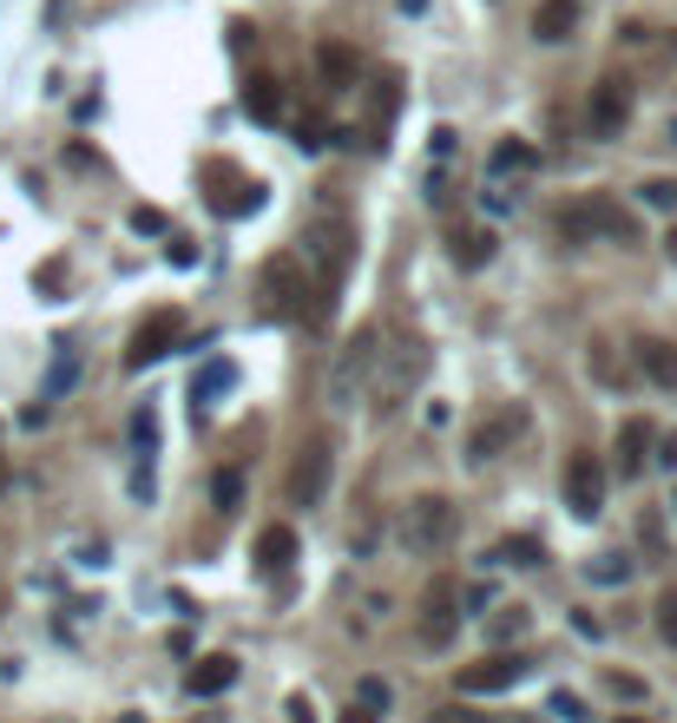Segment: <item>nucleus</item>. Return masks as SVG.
I'll use <instances>...</instances> for the list:
<instances>
[{
	"instance_id": "f257e3e1",
	"label": "nucleus",
	"mask_w": 677,
	"mask_h": 723,
	"mask_svg": "<svg viewBox=\"0 0 677 723\" xmlns=\"http://www.w3.org/2000/svg\"><path fill=\"white\" fill-rule=\"evenodd\" d=\"M349 250H356V230L342 217H316L302 230V270H316V323H329L336 309V289H342V270H349Z\"/></svg>"
},
{
	"instance_id": "f03ea898",
	"label": "nucleus",
	"mask_w": 677,
	"mask_h": 723,
	"mask_svg": "<svg viewBox=\"0 0 677 723\" xmlns=\"http://www.w3.org/2000/svg\"><path fill=\"white\" fill-rule=\"evenodd\" d=\"M559 237L566 244H593L599 237V244H618L625 250V244H638V217L625 211L618 198H605V191H586L579 205L559 211Z\"/></svg>"
},
{
	"instance_id": "7ed1b4c3",
	"label": "nucleus",
	"mask_w": 677,
	"mask_h": 723,
	"mask_svg": "<svg viewBox=\"0 0 677 723\" xmlns=\"http://www.w3.org/2000/svg\"><path fill=\"white\" fill-rule=\"evenodd\" d=\"M454 533H460V506L448 494H415V501L401 506V546L408 553H421V559H435V553H448Z\"/></svg>"
},
{
	"instance_id": "20e7f679",
	"label": "nucleus",
	"mask_w": 677,
	"mask_h": 723,
	"mask_svg": "<svg viewBox=\"0 0 677 723\" xmlns=\"http://www.w3.org/2000/svg\"><path fill=\"white\" fill-rule=\"evenodd\" d=\"M263 309L277 323H316V284H309L297 250H283V257L263 264Z\"/></svg>"
},
{
	"instance_id": "39448f33",
	"label": "nucleus",
	"mask_w": 677,
	"mask_h": 723,
	"mask_svg": "<svg viewBox=\"0 0 677 723\" xmlns=\"http://www.w3.org/2000/svg\"><path fill=\"white\" fill-rule=\"evenodd\" d=\"M454 632H460V578H428V592H421V645H448Z\"/></svg>"
},
{
	"instance_id": "423d86ee",
	"label": "nucleus",
	"mask_w": 677,
	"mask_h": 723,
	"mask_svg": "<svg viewBox=\"0 0 677 723\" xmlns=\"http://www.w3.org/2000/svg\"><path fill=\"white\" fill-rule=\"evenodd\" d=\"M336 474V447L329 440H302V454L290 460V506H322Z\"/></svg>"
},
{
	"instance_id": "0eeeda50",
	"label": "nucleus",
	"mask_w": 677,
	"mask_h": 723,
	"mask_svg": "<svg viewBox=\"0 0 677 723\" xmlns=\"http://www.w3.org/2000/svg\"><path fill=\"white\" fill-rule=\"evenodd\" d=\"M520 677H527L520 651H487L480 664H460V697H494V691H514Z\"/></svg>"
},
{
	"instance_id": "6e6552de",
	"label": "nucleus",
	"mask_w": 677,
	"mask_h": 723,
	"mask_svg": "<svg viewBox=\"0 0 677 723\" xmlns=\"http://www.w3.org/2000/svg\"><path fill=\"white\" fill-rule=\"evenodd\" d=\"M185 343V316L178 309H151L146 323L132 329V349H126V368H146V361H165Z\"/></svg>"
},
{
	"instance_id": "1a4fd4ad",
	"label": "nucleus",
	"mask_w": 677,
	"mask_h": 723,
	"mask_svg": "<svg viewBox=\"0 0 677 723\" xmlns=\"http://www.w3.org/2000/svg\"><path fill=\"white\" fill-rule=\"evenodd\" d=\"M625 119H631V79L605 72L599 86H593V99H586V126H593V139H618Z\"/></svg>"
},
{
	"instance_id": "9d476101",
	"label": "nucleus",
	"mask_w": 677,
	"mask_h": 723,
	"mask_svg": "<svg viewBox=\"0 0 677 723\" xmlns=\"http://www.w3.org/2000/svg\"><path fill=\"white\" fill-rule=\"evenodd\" d=\"M566 506L579 519H599L605 513V460L599 454H573L566 460Z\"/></svg>"
},
{
	"instance_id": "9b49d317",
	"label": "nucleus",
	"mask_w": 677,
	"mask_h": 723,
	"mask_svg": "<svg viewBox=\"0 0 677 723\" xmlns=\"http://www.w3.org/2000/svg\"><path fill=\"white\" fill-rule=\"evenodd\" d=\"M376 368V329H362L349 349H342V361H336V375H329V402H349L356 395V382Z\"/></svg>"
},
{
	"instance_id": "f8f14e48",
	"label": "nucleus",
	"mask_w": 677,
	"mask_h": 723,
	"mask_svg": "<svg viewBox=\"0 0 677 723\" xmlns=\"http://www.w3.org/2000/svg\"><path fill=\"white\" fill-rule=\"evenodd\" d=\"M651 447H658V428H651L645 415H625V422H618V474H625V481L645 474V467H651Z\"/></svg>"
},
{
	"instance_id": "ddd939ff",
	"label": "nucleus",
	"mask_w": 677,
	"mask_h": 723,
	"mask_svg": "<svg viewBox=\"0 0 677 723\" xmlns=\"http://www.w3.org/2000/svg\"><path fill=\"white\" fill-rule=\"evenodd\" d=\"M230 684H237V657H230V651H211V657H198V664L185 671V691H191V697H218Z\"/></svg>"
},
{
	"instance_id": "4468645a",
	"label": "nucleus",
	"mask_w": 677,
	"mask_h": 723,
	"mask_svg": "<svg viewBox=\"0 0 677 723\" xmlns=\"http://www.w3.org/2000/svg\"><path fill=\"white\" fill-rule=\"evenodd\" d=\"M230 388H237V361H225V356H211L198 375H191V402H198V408H211V402L230 395Z\"/></svg>"
},
{
	"instance_id": "2eb2a0df",
	"label": "nucleus",
	"mask_w": 677,
	"mask_h": 723,
	"mask_svg": "<svg viewBox=\"0 0 677 723\" xmlns=\"http://www.w3.org/2000/svg\"><path fill=\"white\" fill-rule=\"evenodd\" d=\"M514 434H520V415L507 408V415H494V422H480V428H474V440H467V454H474V460H494V454H500V447H507Z\"/></svg>"
},
{
	"instance_id": "dca6fc26",
	"label": "nucleus",
	"mask_w": 677,
	"mask_h": 723,
	"mask_svg": "<svg viewBox=\"0 0 677 723\" xmlns=\"http://www.w3.org/2000/svg\"><path fill=\"white\" fill-rule=\"evenodd\" d=\"M448 257L460 264V270H487V264H494V230H454Z\"/></svg>"
},
{
	"instance_id": "f3484780",
	"label": "nucleus",
	"mask_w": 677,
	"mask_h": 723,
	"mask_svg": "<svg viewBox=\"0 0 677 723\" xmlns=\"http://www.w3.org/2000/svg\"><path fill=\"white\" fill-rule=\"evenodd\" d=\"M297 559V533L290 526H263V539H257V566L263 573H283Z\"/></svg>"
},
{
	"instance_id": "a211bd4d",
	"label": "nucleus",
	"mask_w": 677,
	"mask_h": 723,
	"mask_svg": "<svg viewBox=\"0 0 677 723\" xmlns=\"http://www.w3.org/2000/svg\"><path fill=\"white\" fill-rule=\"evenodd\" d=\"M532 165H539V151H532L527 139H500L494 151H487V171H494V178H507V171L520 178V171H532Z\"/></svg>"
},
{
	"instance_id": "6ab92c4d",
	"label": "nucleus",
	"mask_w": 677,
	"mask_h": 723,
	"mask_svg": "<svg viewBox=\"0 0 677 723\" xmlns=\"http://www.w3.org/2000/svg\"><path fill=\"white\" fill-rule=\"evenodd\" d=\"M316 67H322V79H329L336 92H342V86H356V53H349L342 40H322V47H316Z\"/></svg>"
},
{
	"instance_id": "aec40b11",
	"label": "nucleus",
	"mask_w": 677,
	"mask_h": 723,
	"mask_svg": "<svg viewBox=\"0 0 677 723\" xmlns=\"http://www.w3.org/2000/svg\"><path fill=\"white\" fill-rule=\"evenodd\" d=\"M573 20H579V7H573V0H539L532 33H539V40H566V33H573Z\"/></svg>"
},
{
	"instance_id": "412c9836",
	"label": "nucleus",
	"mask_w": 677,
	"mask_h": 723,
	"mask_svg": "<svg viewBox=\"0 0 677 723\" xmlns=\"http://www.w3.org/2000/svg\"><path fill=\"white\" fill-rule=\"evenodd\" d=\"M638 368L658 388H677V343H638Z\"/></svg>"
},
{
	"instance_id": "4be33fe9",
	"label": "nucleus",
	"mask_w": 677,
	"mask_h": 723,
	"mask_svg": "<svg viewBox=\"0 0 677 723\" xmlns=\"http://www.w3.org/2000/svg\"><path fill=\"white\" fill-rule=\"evenodd\" d=\"M243 106H250V119H277V112H283L277 79H250V86H243Z\"/></svg>"
},
{
	"instance_id": "5701e85b",
	"label": "nucleus",
	"mask_w": 677,
	"mask_h": 723,
	"mask_svg": "<svg viewBox=\"0 0 677 723\" xmlns=\"http://www.w3.org/2000/svg\"><path fill=\"white\" fill-rule=\"evenodd\" d=\"M73 382H79V349H73V343H60V356H53V375H47V402H60Z\"/></svg>"
},
{
	"instance_id": "b1692460",
	"label": "nucleus",
	"mask_w": 677,
	"mask_h": 723,
	"mask_svg": "<svg viewBox=\"0 0 677 723\" xmlns=\"http://www.w3.org/2000/svg\"><path fill=\"white\" fill-rule=\"evenodd\" d=\"M527 625H532V612H527V605H500V612H494V625H487V632H494V638H500V645H507V638H527Z\"/></svg>"
},
{
	"instance_id": "393cba45",
	"label": "nucleus",
	"mask_w": 677,
	"mask_h": 723,
	"mask_svg": "<svg viewBox=\"0 0 677 723\" xmlns=\"http://www.w3.org/2000/svg\"><path fill=\"white\" fill-rule=\"evenodd\" d=\"M586 578H593V585H625V578H631V559H625V553H599V559L586 566Z\"/></svg>"
},
{
	"instance_id": "a878e982",
	"label": "nucleus",
	"mask_w": 677,
	"mask_h": 723,
	"mask_svg": "<svg viewBox=\"0 0 677 723\" xmlns=\"http://www.w3.org/2000/svg\"><path fill=\"white\" fill-rule=\"evenodd\" d=\"M494 559H500V566H539V539H527V533H520V539H500Z\"/></svg>"
},
{
	"instance_id": "bb28decb",
	"label": "nucleus",
	"mask_w": 677,
	"mask_h": 723,
	"mask_svg": "<svg viewBox=\"0 0 677 723\" xmlns=\"http://www.w3.org/2000/svg\"><path fill=\"white\" fill-rule=\"evenodd\" d=\"M638 198H645L651 211H677V178H645V185H638Z\"/></svg>"
},
{
	"instance_id": "cd10ccee",
	"label": "nucleus",
	"mask_w": 677,
	"mask_h": 723,
	"mask_svg": "<svg viewBox=\"0 0 677 723\" xmlns=\"http://www.w3.org/2000/svg\"><path fill=\"white\" fill-rule=\"evenodd\" d=\"M211 501H218V513H230V506L243 501V474H237V467H225V474L211 481Z\"/></svg>"
},
{
	"instance_id": "c85d7f7f",
	"label": "nucleus",
	"mask_w": 677,
	"mask_h": 723,
	"mask_svg": "<svg viewBox=\"0 0 677 723\" xmlns=\"http://www.w3.org/2000/svg\"><path fill=\"white\" fill-rule=\"evenodd\" d=\"M658 638H665V645H677V585H665V592H658Z\"/></svg>"
},
{
	"instance_id": "c756f323",
	"label": "nucleus",
	"mask_w": 677,
	"mask_h": 723,
	"mask_svg": "<svg viewBox=\"0 0 677 723\" xmlns=\"http://www.w3.org/2000/svg\"><path fill=\"white\" fill-rule=\"evenodd\" d=\"M605 684H611V697H625V704H638V697H645V677H631V671H611Z\"/></svg>"
},
{
	"instance_id": "7c9ffc66",
	"label": "nucleus",
	"mask_w": 677,
	"mask_h": 723,
	"mask_svg": "<svg viewBox=\"0 0 677 723\" xmlns=\"http://www.w3.org/2000/svg\"><path fill=\"white\" fill-rule=\"evenodd\" d=\"M428 723H494V717H480L474 704H441V711H435Z\"/></svg>"
},
{
	"instance_id": "2f4dec72",
	"label": "nucleus",
	"mask_w": 677,
	"mask_h": 723,
	"mask_svg": "<svg viewBox=\"0 0 677 723\" xmlns=\"http://www.w3.org/2000/svg\"><path fill=\"white\" fill-rule=\"evenodd\" d=\"M552 717H566V723H586V704H579L573 691H552Z\"/></svg>"
},
{
	"instance_id": "473e14b6",
	"label": "nucleus",
	"mask_w": 677,
	"mask_h": 723,
	"mask_svg": "<svg viewBox=\"0 0 677 723\" xmlns=\"http://www.w3.org/2000/svg\"><path fill=\"white\" fill-rule=\"evenodd\" d=\"M388 704V684L381 677H362V711H381Z\"/></svg>"
},
{
	"instance_id": "72a5a7b5",
	"label": "nucleus",
	"mask_w": 677,
	"mask_h": 723,
	"mask_svg": "<svg viewBox=\"0 0 677 723\" xmlns=\"http://www.w3.org/2000/svg\"><path fill=\"white\" fill-rule=\"evenodd\" d=\"M658 467H671V474H677V428L658 434Z\"/></svg>"
},
{
	"instance_id": "f704fd0d",
	"label": "nucleus",
	"mask_w": 677,
	"mask_h": 723,
	"mask_svg": "<svg viewBox=\"0 0 677 723\" xmlns=\"http://www.w3.org/2000/svg\"><path fill=\"white\" fill-rule=\"evenodd\" d=\"M132 230H165V217H158V211H146V205H139V211H132Z\"/></svg>"
},
{
	"instance_id": "c9c22d12",
	"label": "nucleus",
	"mask_w": 677,
	"mask_h": 723,
	"mask_svg": "<svg viewBox=\"0 0 677 723\" xmlns=\"http://www.w3.org/2000/svg\"><path fill=\"white\" fill-rule=\"evenodd\" d=\"M342 723H376V711H362V704H349V711H342Z\"/></svg>"
},
{
	"instance_id": "e433bc0d",
	"label": "nucleus",
	"mask_w": 677,
	"mask_h": 723,
	"mask_svg": "<svg viewBox=\"0 0 677 723\" xmlns=\"http://www.w3.org/2000/svg\"><path fill=\"white\" fill-rule=\"evenodd\" d=\"M665 250H671V264H677V224H671V230H665Z\"/></svg>"
},
{
	"instance_id": "4c0bfd02",
	"label": "nucleus",
	"mask_w": 677,
	"mask_h": 723,
	"mask_svg": "<svg viewBox=\"0 0 677 723\" xmlns=\"http://www.w3.org/2000/svg\"><path fill=\"white\" fill-rule=\"evenodd\" d=\"M7 481H13V474H7V454H0V494H7Z\"/></svg>"
},
{
	"instance_id": "58836bf2",
	"label": "nucleus",
	"mask_w": 677,
	"mask_h": 723,
	"mask_svg": "<svg viewBox=\"0 0 677 723\" xmlns=\"http://www.w3.org/2000/svg\"><path fill=\"white\" fill-rule=\"evenodd\" d=\"M618 723H651V717H618Z\"/></svg>"
},
{
	"instance_id": "ea45409f",
	"label": "nucleus",
	"mask_w": 677,
	"mask_h": 723,
	"mask_svg": "<svg viewBox=\"0 0 677 723\" xmlns=\"http://www.w3.org/2000/svg\"><path fill=\"white\" fill-rule=\"evenodd\" d=\"M671 47H677V33H671Z\"/></svg>"
},
{
	"instance_id": "a19ab883",
	"label": "nucleus",
	"mask_w": 677,
	"mask_h": 723,
	"mask_svg": "<svg viewBox=\"0 0 677 723\" xmlns=\"http://www.w3.org/2000/svg\"><path fill=\"white\" fill-rule=\"evenodd\" d=\"M671 132H677V126H671Z\"/></svg>"
}]
</instances>
